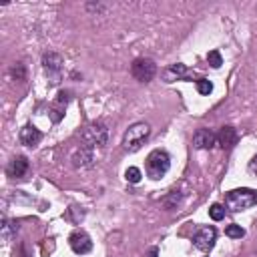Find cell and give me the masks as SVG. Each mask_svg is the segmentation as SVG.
I'll list each match as a JSON object with an SVG mask.
<instances>
[{
	"instance_id": "9c48e42d",
	"label": "cell",
	"mask_w": 257,
	"mask_h": 257,
	"mask_svg": "<svg viewBox=\"0 0 257 257\" xmlns=\"http://www.w3.org/2000/svg\"><path fill=\"white\" fill-rule=\"evenodd\" d=\"M72 163H74V167H80V169L92 167V163H94V147L80 145V149L72 155Z\"/></svg>"
},
{
	"instance_id": "e0dca14e",
	"label": "cell",
	"mask_w": 257,
	"mask_h": 257,
	"mask_svg": "<svg viewBox=\"0 0 257 257\" xmlns=\"http://www.w3.org/2000/svg\"><path fill=\"white\" fill-rule=\"evenodd\" d=\"M225 235L231 237V239H241V237L245 235V229H243L241 225H237V223H231V225H227Z\"/></svg>"
},
{
	"instance_id": "ba28073f",
	"label": "cell",
	"mask_w": 257,
	"mask_h": 257,
	"mask_svg": "<svg viewBox=\"0 0 257 257\" xmlns=\"http://www.w3.org/2000/svg\"><path fill=\"white\" fill-rule=\"evenodd\" d=\"M217 145V135L211 128H199L193 135V147L195 149H213Z\"/></svg>"
},
{
	"instance_id": "7402d4cb",
	"label": "cell",
	"mask_w": 257,
	"mask_h": 257,
	"mask_svg": "<svg viewBox=\"0 0 257 257\" xmlns=\"http://www.w3.org/2000/svg\"><path fill=\"white\" fill-rule=\"evenodd\" d=\"M145 257H159V247H151Z\"/></svg>"
},
{
	"instance_id": "277c9868",
	"label": "cell",
	"mask_w": 257,
	"mask_h": 257,
	"mask_svg": "<svg viewBox=\"0 0 257 257\" xmlns=\"http://www.w3.org/2000/svg\"><path fill=\"white\" fill-rule=\"evenodd\" d=\"M82 141L88 147H102L108 141V128L102 122H90L82 133Z\"/></svg>"
},
{
	"instance_id": "44dd1931",
	"label": "cell",
	"mask_w": 257,
	"mask_h": 257,
	"mask_svg": "<svg viewBox=\"0 0 257 257\" xmlns=\"http://www.w3.org/2000/svg\"><path fill=\"white\" fill-rule=\"evenodd\" d=\"M249 171H251V173L257 177V153H255V155H253V159L249 161Z\"/></svg>"
},
{
	"instance_id": "9a60e30c",
	"label": "cell",
	"mask_w": 257,
	"mask_h": 257,
	"mask_svg": "<svg viewBox=\"0 0 257 257\" xmlns=\"http://www.w3.org/2000/svg\"><path fill=\"white\" fill-rule=\"evenodd\" d=\"M18 231V225L14 221H8V219H2V239L4 241H10L12 233Z\"/></svg>"
},
{
	"instance_id": "8fae6325",
	"label": "cell",
	"mask_w": 257,
	"mask_h": 257,
	"mask_svg": "<svg viewBox=\"0 0 257 257\" xmlns=\"http://www.w3.org/2000/svg\"><path fill=\"white\" fill-rule=\"evenodd\" d=\"M18 137H20V143H22L24 147H30V149H34V147L42 141V133H40L36 126H32V124L22 126Z\"/></svg>"
},
{
	"instance_id": "7c38bea8",
	"label": "cell",
	"mask_w": 257,
	"mask_h": 257,
	"mask_svg": "<svg viewBox=\"0 0 257 257\" xmlns=\"http://www.w3.org/2000/svg\"><path fill=\"white\" fill-rule=\"evenodd\" d=\"M6 173H8V177H12V179H22V177L28 173V159L22 157V155L14 157V159L8 163Z\"/></svg>"
},
{
	"instance_id": "7a4b0ae2",
	"label": "cell",
	"mask_w": 257,
	"mask_h": 257,
	"mask_svg": "<svg viewBox=\"0 0 257 257\" xmlns=\"http://www.w3.org/2000/svg\"><path fill=\"white\" fill-rule=\"evenodd\" d=\"M171 169V157L167 151L163 149H155L149 153L147 161H145V171H147V177L153 179V181H159L163 179Z\"/></svg>"
},
{
	"instance_id": "2e32d148",
	"label": "cell",
	"mask_w": 257,
	"mask_h": 257,
	"mask_svg": "<svg viewBox=\"0 0 257 257\" xmlns=\"http://www.w3.org/2000/svg\"><path fill=\"white\" fill-rule=\"evenodd\" d=\"M209 217H211L213 221H221V219H225V205H221V203H213V205L209 207Z\"/></svg>"
},
{
	"instance_id": "ac0fdd59",
	"label": "cell",
	"mask_w": 257,
	"mask_h": 257,
	"mask_svg": "<svg viewBox=\"0 0 257 257\" xmlns=\"http://www.w3.org/2000/svg\"><path fill=\"white\" fill-rule=\"evenodd\" d=\"M141 177H143V173H141V169H137V167H128L126 171H124V179L128 181V183H141Z\"/></svg>"
},
{
	"instance_id": "4fadbf2b",
	"label": "cell",
	"mask_w": 257,
	"mask_h": 257,
	"mask_svg": "<svg viewBox=\"0 0 257 257\" xmlns=\"http://www.w3.org/2000/svg\"><path fill=\"white\" fill-rule=\"evenodd\" d=\"M189 76V70L183 62H175L163 70V80L165 82H175V80H185Z\"/></svg>"
},
{
	"instance_id": "8992f818",
	"label": "cell",
	"mask_w": 257,
	"mask_h": 257,
	"mask_svg": "<svg viewBox=\"0 0 257 257\" xmlns=\"http://www.w3.org/2000/svg\"><path fill=\"white\" fill-rule=\"evenodd\" d=\"M215 241H217V229L213 225H203L193 235V245L199 251H211L215 247Z\"/></svg>"
},
{
	"instance_id": "5bb4252c",
	"label": "cell",
	"mask_w": 257,
	"mask_h": 257,
	"mask_svg": "<svg viewBox=\"0 0 257 257\" xmlns=\"http://www.w3.org/2000/svg\"><path fill=\"white\" fill-rule=\"evenodd\" d=\"M239 141V135L233 126H221L219 135H217V145H221L223 149H233Z\"/></svg>"
},
{
	"instance_id": "30bf717a",
	"label": "cell",
	"mask_w": 257,
	"mask_h": 257,
	"mask_svg": "<svg viewBox=\"0 0 257 257\" xmlns=\"http://www.w3.org/2000/svg\"><path fill=\"white\" fill-rule=\"evenodd\" d=\"M42 64H44V70L52 76V82H56L58 76H60V70H62V58H60V54H54V52L44 54Z\"/></svg>"
},
{
	"instance_id": "ffe728a7",
	"label": "cell",
	"mask_w": 257,
	"mask_h": 257,
	"mask_svg": "<svg viewBox=\"0 0 257 257\" xmlns=\"http://www.w3.org/2000/svg\"><path fill=\"white\" fill-rule=\"evenodd\" d=\"M207 62L213 66V68H219L221 64H223V58H221V52L219 50H211L209 54H207Z\"/></svg>"
},
{
	"instance_id": "5b68a950",
	"label": "cell",
	"mask_w": 257,
	"mask_h": 257,
	"mask_svg": "<svg viewBox=\"0 0 257 257\" xmlns=\"http://www.w3.org/2000/svg\"><path fill=\"white\" fill-rule=\"evenodd\" d=\"M131 74L141 82H149L157 74V64L151 58H135L131 64Z\"/></svg>"
},
{
	"instance_id": "52a82bcc",
	"label": "cell",
	"mask_w": 257,
	"mask_h": 257,
	"mask_svg": "<svg viewBox=\"0 0 257 257\" xmlns=\"http://www.w3.org/2000/svg\"><path fill=\"white\" fill-rule=\"evenodd\" d=\"M68 245H70V249H72L76 255H86V253L92 251V241H90L88 233H84L82 229H76V231L70 233Z\"/></svg>"
},
{
	"instance_id": "d6986e66",
	"label": "cell",
	"mask_w": 257,
	"mask_h": 257,
	"mask_svg": "<svg viewBox=\"0 0 257 257\" xmlns=\"http://www.w3.org/2000/svg\"><path fill=\"white\" fill-rule=\"evenodd\" d=\"M197 90H199V94H211L213 92V82L207 80V78H199L197 80Z\"/></svg>"
},
{
	"instance_id": "6da1fadb",
	"label": "cell",
	"mask_w": 257,
	"mask_h": 257,
	"mask_svg": "<svg viewBox=\"0 0 257 257\" xmlns=\"http://www.w3.org/2000/svg\"><path fill=\"white\" fill-rule=\"evenodd\" d=\"M253 205H257V191L241 187V189H233L229 193H225V209H229L231 213H239V211H247Z\"/></svg>"
},
{
	"instance_id": "3957f363",
	"label": "cell",
	"mask_w": 257,
	"mask_h": 257,
	"mask_svg": "<svg viewBox=\"0 0 257 257\" xmlns=\"http://www.w3.org/2000/svg\"><path fill=\"white\" fill-rule=\"evenodd\" d=\"M149 135H151V126L147 122H135V124H131L126 128V133L122 137V147L128 153H135V151H139L145 145Z\"/></svg>"
}]
</instances>
